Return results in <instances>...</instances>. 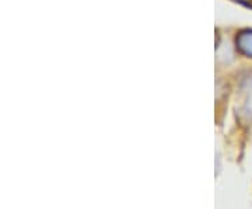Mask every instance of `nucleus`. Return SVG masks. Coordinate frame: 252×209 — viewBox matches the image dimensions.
Returning <instances> with one entry per match:
<instances>
[{"label":"nucleus","instance_id":"f257e3e1","mask_svg":"<svg viewBox=\"0 0 252 209\" xmlns=\"http://www.w3.org/2000/svg\"><path fill=\"white\" fill-rule=\"evenodd\" d=\"M237 46L244 55L252 58V31H243L237 36Z\"/></svg>","mask_w":252,"mask_h":209}]
</instances>
